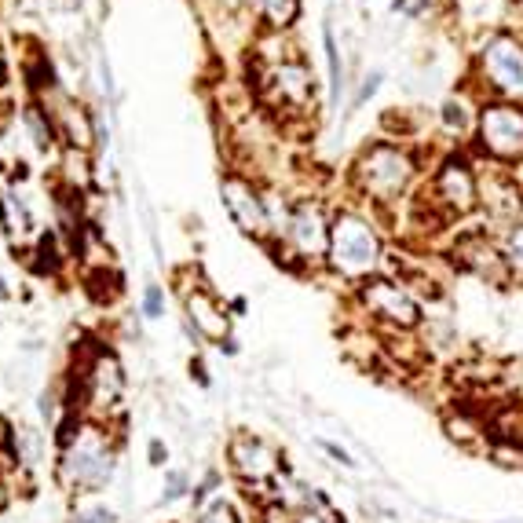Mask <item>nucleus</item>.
<instances>
[{"label":"nucleus","instance_id":"nucleus-1","mask_svg":"<svg viewBox=\"0 0 523 523\" xmlns=\"http://www.w3.org/2000/svg\"><path fill=\"white\" fill-rule=\"evenodd\" d=\"M414 176H417V161L410 158V150L395 147V143H370L352 165L355 191L374 205L399 202L406 194V187L414 183Z\"/></svg>","mask_w":523,"mask_h":523},{"label":"nucleus","instance_id":"nucleus-2","mask_svg":"<svg viewBox=\"0 0 523 523\" xmlns=\"http://www.w3.org/2000/svg\"><path fill=\"white\" fill-rule=\"evenodd\" d=\"M326 264L348 282H366L381 267V238L374 224L359 213H337L330 231V257Z\"/></svg>","mask_w":523,"mask_h":523},{"label":"nucleus","instance_id":"nucleus-3","mask_svg":"<svg viewBox=\"0 0 523 523\" xmlns=\"http://www.w3.org/2000/svg\"><path fill=\"white\" fill-rule=\"evenodd\" d=\"M330 231H333V220L326 216L322 202H315V198H297V202L289 205L286 235L278 238V242H271V246H275L278 253L286 249L289 264L315 267L330 257Z\"/></svg>","mask_w":523,"mask_h":523},{"label":"nucleus","instance_id":"nucleus-4","mask_svg":"<svg viewBox=\"0 0 523 523\" xmlns=\"http://www.w3.org/2000/svg\"><path fill=\"white\" fill-rule=\"evenodd\" d=\"M66 487L74 491H99L114 476V450L103 428L85 425L70 443H66L63 465H59Z\"/></svg>","mask_w":523,"mask_h":523},{"label":"nucleus","instance_id":"nucleus-5","mask_svg":"<svg viewBox=\"0 0 523 523\" xmlns=\"http://www.w3.org/2000/svg\"><path fill=\"white\" fill-rule=\"evenodd\" d=\"M476 143L498 165H520L523 161V107L498 99L483 103L476 114Z\"/></svg>","mask_w":523,"mask_h":523},{"label":"nucleus","instance_id":"nucleus-6","mask_svg":"<svg viewBox=\"0 0 523 523\" xmlns=\"http://www.w3.org/2000/svg\"><path fill=\"white\" fill-rule=\"evenodd\" d=\"M425 198L432 209H439L443 224L458 220V216H469L480 205V176L472 172L465 158H447L425 187Z\"/></svg>","mask_w":523,"mask_h":523},{"label":"nucleus","instance_id":"nucleus-7","mask_svg":"<svg viewBox=\"0 0 523 523\" xmlns=\"http://www.w3.org/2000/svg\"><path fill=\"white\" fill-rule=\"evenodd\" d=\"M81 399H85L88 414L99 421L118 414L121 399H125V370H121L118 355L107 348L92 352V359L81 366Z\"/></svg>","mask_w":523,"mask_h":523},{"label":"nucleus","instance_id":"nucleus-8","mask_svg":"<svg viewBox=\"0 0 523 523\" xmlns=\"http://www.w3.org/2000/svg\"><path fill=\"white\" fill-rule=\"evenodd\" d=\"M260 92L275 110H286V114H304L315 99V77H311V66L304 59H275L267 66L264 77H260Z\"/></svg>","mask_w":523,"mask_h":523},{"label":"nucleus","instance_id":"nucleus-9","mask_svg":"<svg viewBox=\"0 0 523 523\" xmlns=\"http://www.w3.org/2000/svg\"><path fill=\"white\" fill-rule=\"evenodd\" d=\"M359 300H363V308L374 315L377 322H385L392 333H410L417 330V322H421V308H417V300L410 297V289L403 282H392V278H366L359 282Z\"/></svg>","mask_w":523,"mask_h":523},{"label":"nucleus","instance_id":"nucleus-10","mask_svg":"<svg viewBox=\"0 0 523 523\" xmlns=\"http://www.w3.org/2000/svg\"><path fill=\"white\" fill-rule=\"evenodd\" d=\"M220 198L231 216V224L242 235L257 238V242H271V216H267V194L257 191V183L246 180L242 172H227L220 180Z\"/></svg>","mask_w":523,"mask_h":523},{"label":"nucleus","instance_id":"nucleus-11","mask_svg":"<svg viewBox=\"0 0 523 523\" xmlns=\"http://www.w3.org/2000/svg\"><path fill=\"white\" fill-rule=\"evenodd\" d=\"M37 96H41V107L48 110V118H52L55 132H59V139L66 143V150H85L88 154L92 143H96V121H92V114H88L74 96H66L55 81L44 88V92H37Z\"/></svg>","mask_w":523,"mask_h":523},{"label":"nucleus","instance_id":"nucleus-12","mask_svg":"<svg viewBox=\"0 0 523 523\" xmlns=\"http://www.w3.org/2000/svg\"><path fill=\"white\" fill-rule=\"evenodd\" d=\"M480 70L487 77V85L498 96H523V44L509 33H498L483 44L480 52Z\"/></svg>","mask_w":523,"mask_h":523},{"label":"nucleus","instance_id":"nucleus-13","mask_svg":"<svg viewBox=\"0 0 523 523\" xmlns=\"http://www.w3.org/2000/svg\"><path fill=\"white\" fill-rule=\"evenodd\" d=\"M183 311H187V322L198 337L213 344H224L231 337V315L227 308L216 300V293L205 282H191L183 286Z\"/></svg>","mask_w":523,"mask_h":523},{"label":"nucleus","instance_id":"nucleus-14","mask_svg":"<svg viewBox=\"0 0 523 523\" xmlns=\"http://www.w3.org/2000/svg\"><path fill=\"white\" fill-rule=\"evenodd\" d=\"M227 458H231V469L246 483H253V487H267L278 476V465H282L278 450L271 443H264L260 436H249V432L231 439Z\"/></svg>","mask_w":523,"mask_h":523},{"label":"nucleus","instance_id":"nucleus-15","mask_svg":"<svg viewBox=\"0 0 523 523\" xmlns=\"http://www.w3.org/2000/svg\"><path fill=\"white\" fill-rule=\"evenodd\" d=\"M480 205L483 213L498 220V224H513L523 209V191L520 183L502 169H491L480 176Z\"/></svg>","mask_w":523,"mask_h":523},{"label":"nucleus","instance_id":"nucleus-16","mask_svg":"<svg viewBox=\"0 0 523 523\" xmlns=\"http://www.w3.org/2000/svg\"><path fill=\"white\" fill-rule=\"evenodd\" d=\"M454 257H458V264L465 267V271H472V275L480 278H502L505 267H509L505 264V253H498L483 231L461 235L458 242H454Z\"/></svg>","mask_w":523,"mask_h":523},{"label":"nucleus","instance_id":"nucleus-17","mask_svg":"<svg viewBox=\"0 0 523 523\" xmlns=\"http://www.w3.org/2000/svg\"><path fill=\"white\" fill-rule=\"evenodd\" d=\"M0 227L8 231V238L15 246H26L30 238H41L37 235V224H33L30 205H26V198L19 191L0 194Z\"/></svg>","mask_w":523,"mask_h":523},{"label":"nucleus","instance_id":"nucleus-18","mask_svg":"<svg viewBox=\"0 0 523 523\" xmlns=\"http://www.w3.org/2000/svg\"><path fill=\"white\" fill-rule=\"evenodd\" d=\"M249 4L257 11V19L264 22V30L271 33L289 30L300 15V0H249Z\"/></svg>","mask_w":523,"mask_h":523},{"label":"nucleus","instance_id":"nucleus-19","mask_svg":"<svg viewBox=\"0 0 523 523\" xmlns=\"http://www.w3.org/2000/svg\"><path fill=\"white\" fill-rule=\"evenodd\" d=\"M22 121H26V129H30V139L37 143L41 150H52L55 139H59V132H55L52 118H48V110L41 107V103H30V107L22 110Z\"/></svg>","mask_w":523,"mask_h":523},{"label":"nucleus","instance_id":"nucleus-20","mask_svg":"<svg viewBox=\"0 0 523 523\" xmlns=\"http://www.w3.org/2000/svg\"><path fill=\"white\" fill-rule=\"evenodd\" d=\"M15 447H19V458L26 461V465H37V458H41V439H37V432H33V428H26V425L19 428Z\"/></svg>","mask_w":523,"mask_h":523},{"label":"nucleus","instance_id":"nucleus-21","mask_svg":"<svg viewBox=\"0 0 523 523\" xmlns=\"http://www.w3.org/2000/svg\"><path fill=\"white\" fill-rule=\"evenodd\" d=\"M505 264L513 267L516 275H523V224L513 227L509 238H505Z\"/></svg>","mask_w":523,"mask_h":523},{"label":"nucleus","instance_id":"nucleus-22","mask_svg":"<svg viewBox=\"0 0 523 523\" xmlns=\"http://www.w3.org/2000/svg\"><path fill=\"white\" fill-rule=\"evenodd\" d=\"M443 121H447V129L465 132V125H469V110H465V103H461V99H447V107H443Z\"/></svg>","mask_w":523,"mask_h":523},{"label":"nucleus","instance_id":"nucleus-23","mask_svg":"<svg viewBox=\"0 0 523 523\" xmlns=\"http://www.w3.org/2000/svg\"><path fill=\"white\" fill-rule=\"evenodd\" d=\"M143 315L147 319H161L165 315V293H161V286L143 289Z\"/></svg>","mask_w":523,"mask_h":523},{"label":"nucleus","instance_id":"nucleus-24","mask_svg":"<svg viewBox=\"0 0 523 523\" xmlns=\"http://www.w3.org/2000/svg\"><path fill=\"white\" fill-rule=\"evenodd\" d=\"M202 523H238V516H235V509L224 502V498H216V502L202 513Z\"/></svg>","mask_w":523,"mask_h":523},{"label":"nucleus","instance_id":"nucleus-25","mask_svg":"<svg viewBox=\"0 0 523 523\" xmlns=\"http://www.w3.org/2000/svg\"><path fill=\"white\" fill-rule=\"evenodd\" d=\"M187 491V476L183 472H169V480H165V494H161V502H176L180 494Z\"/></svg>","mask_w":523,"mask_h":523},{"label":"nucleus","instance_id":"nucleus-26","mask_svg":"<svg viewBox=\"0 0 523 523\" xmlns=\"http://www.w3.org/2000/svg\"><path fill=\"white\" fill-rule=\"evenodd\" d=\"M428 4H432V0H395V11L406 15V19H417V15L428 11Z\"/></svg>","mask_w":523,"mask_h":523},{"label":"nucleus","instance_id":"nucleus-27","mask_svg":"<svg viewBox=\"0 0 523 523\" xmlns=\"http://www.w3.org/2000/svg\"><path fill=\"white\" fill-rule=\"evenodd\" d=\"M41 414H44V421H48V425H55V417H59V399H55L52 392L41 395Z\"/></svg>","mask_w":523,"mask_h":523},{"label":"nucleus","instance_id":"nucleus-28","mask_svg":"<svg viewBox=\"0 0 523 523\" xmlns=\"http://www.w3.org/2000/svg\"><path fill=\"white\" fill-rule=\"evenodd\" d=\"M74 523H114V513L110 509H92V513L74 516Z\"/></svg>","mask_w":523,"mask_h":523},{"label":"nucleus","instance_id":"nucleus-29","mask_svg":"<svg viewBox=\"0 0 523 523\" xmlns=\"http://www.w3.org/2000/svg\"><path fill=\"white\" fill-rule=\"evenodd\" d=\"M377 85H381V74H370V77H366L363 92H359V96H355V107H363L366 99H370V96H374V92H377Z\"/></svg>","mask_w":523,"mask_h":523},{"label":"nucleus","instance_id":"nucleus-30","mask_svg":"<svg viewBox=\"0 0 523 523\" xmlns=\"http://www.w3.org/2000/svg\"><path fill=\"white\" fill-rule=\"evenodd\" d=\"M150 461H154V465H165V447H161V439L150 443Z\"/></svg>","mask_w":523,"mask_h":523},{"label":"nucleus","instance_id":"nucleus-31","mask_svg":"<svg viewBox=\"0 0 523 523\" xmlns=\"http://www.w3.org/2000/svg\"><path fill=\"white\" fill-rule=\"evenodd\" d=\"M322 450H326V454H333V458L341 461V465H352V458H348L341 447H333V443H322Z\"/></svg>","mask_w":523,"mask_h":523},{"label":"nucleus","instance_id":"nucleus-32","mask_svg":"<svg viewBox=\"0 0 523 523\" xmlns=\"http://www.w3.org/2000/svg\"><path fill=\"white\" fill-rule=\"evenodd\" d=\"M297 523H333L330 516H319V513H304V516H297Z\"/></svg>","mask_w":523,"mask_h":523},{"label":"nucleus","instance_id":"nucleus-33","mask_svg":"<svg viewBox=\"0 0 523 523\" xmlns=\"http://www.w3.org/2000/svg\"><path fill=\"white\" fill-rule=\"evenodd\" d=\"M8 81V55H4V44H0V85Z\"/></svg>","mask_w":523,"mask_h":523},{"label":"nucleus","instance_id":"nucleus-34","mask_svg":"<svg viewBox=\"0 0 523 523\" xmlns=\"http://www.w3.org/2000/svg\"><path fill=\"white\" fill-rule=\"evenodd\" d=\"M220 4H224L227 11H238V8H246L249 0H220Z\"/></svg>","mask_w":523,"mask_h":523},{"label":"nucleus","instance_id":"nucleus-35","mask_svg":"<svg viewBox=\"0 0 523 523\" xmlns=\"http://www.w3.org/2000/svg\"><path fill=\"white\" fill-rule=\"evenodd\" d=\"M11 297V289H8V282H4V275H0V300H8Z\"/></svg>","mask_w":523,"mask_h":523},{"label":"nucleus","instance_id":"nucleus-36","mask_svg":"<svg viewBox=\"0 0 523 523\" xmlns=\"http://www.w3.org/2000/svg\"><path fill=\"white\" fill-rule=\"evenodd\" d=\"M4 505H8V487L0 483V513H4Z\"/></svg>","mask_w":523,"mask_h":523},{"label":"nucleus","instance_id":"nucleus-37","mask_svg":"<svg viewBox=\"0 0 523 523\" xmlns=\"http://www.w3.org/2000/svg\"><path fill=\"white\" fill-rule=\"evenodd\" d=\"M4 436H8V428H4V421H0V443H4Z\"/></svg>","mask_w":523,"mask_h":523}]
</instances>
